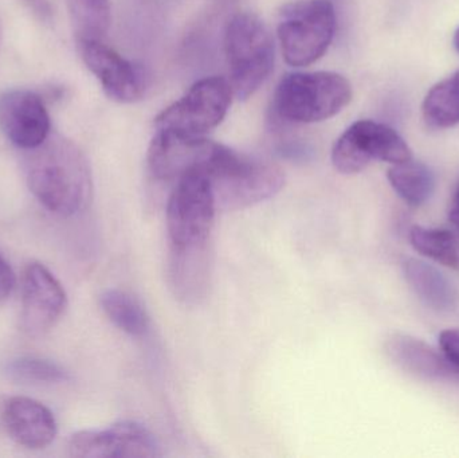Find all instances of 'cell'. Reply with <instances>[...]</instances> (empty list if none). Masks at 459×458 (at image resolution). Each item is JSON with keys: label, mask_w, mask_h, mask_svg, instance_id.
<instances>
[{"label": "cell", "mask_w": 459, "mask_h": 458, "mask_svg": "<svg viewBox=\"0 0 459 458\" xmlns=\"http://www.w3.org/2000/svg\"><path fill=\"white\" fill-rule=\"evenodd\" d=\"M24 152L27 186L48 212L72 217L91 204V164L73 140L51 132L42 144Z\"/></svg>", "instance_id": "obj_1"}, {"label": "cell", "mask_w": 459, "mask_h": 458, "mask_svg": "<svg viewBox=\"0 0 459 458\" xmlns=\"http://www.w3.org/2000/svg\"><path fill=\"white\" fill-rule=\"evenodd\" d=\"M352 99L347 78L332 72L291 73L278 83L275 115L286 123L310 124L328 120Z\"/></svg>", "instance_id": "obj_2"}, {"label": "cell", "mask_w": 459, "mask_h": 458, "mask_svg": "<svg viewBox=\"0 0 459 458\" xmlns=\"http://www.w3.org/2000/svg\"><path fill=\"white\" fill-rule=\"evenodd\" d=\"M230 85L237 99L253 96L269 77L274 65V43L264 22L250 13L230 19L225 34Z\"/></svg>", "instance_id": "obj_3"}, {"label": "cell", "mask_w": 459, "mask_h": 458, "mask_svg": "<svg viewBox=\"0 0 459 458\" xmlns=\"http://www.w3.org/2000/svg\"><path fill=\"white\" fill-rule=\"evenodd\" d=\"M207 179L217 209L234 212L267 201L285 185V174L269 161L258 160L228 148Z\"/></svg>", "instance_id": "obj_4"}, {"label": "cell", "mask_w": 459, "mask_h": 458, "mask_svg": "<svg viewBox=\"0 0 459 458\" xmlns=\"http://www.w3.org/2000/svg\"><path fill=\"white\" fill-rule=\"evenodd\" d=\"M336 31V13L329 0H299L282 8L278 39L290 66L317 62L328 50Z\"/></svg>", "instance_id": "obj_5"}, {"label": "cell", "mask_w": 459, "mask_h": 458, "mask_svg": "<svg viewBox=\"0 0 459 458\" xmlns=\"http://www.w3.org/2000/svg\"><path fill=\"white\" fill-rule=\"evenodd\" d=\"M217 212L212 183L204 175L190 174L177 180L167 204L169 247L209 246Z\"/></svg>", "instance_id": "obj_6"}, {"label": "cell", "mask_w": 459, "mask_h": 458, "mask_svg": "<svg viewBox=\"0 0 459 458\" xmlns=\"http://www.w3.org/2000/svg\"><path fill=\"white\" fill-rule=\"evenodd\" d=\"M232 94L225 78H204L156 117V129L183 136H206L228 115Z\"/></svg>", "instance_id": "obj_7"}, {"label": "cell", "mask_w": 459, "mask_h": 458, "mask_svg": "<svg viewBox=\"0 0 459 458\" xmlns=\"http://www.w3.org/2000/svg\"><path fill=\"white\" fill-rule=\"evenodd\" d=\"M411 159L409 144L395 129L372 120L352 124L332 151L334 169L345 175L358 174L374 160L399 164Z\"/></svg>", "instance_id": "obj_8"}, {"label": "cell", "mask_w": 459, "mask_h": 458, "mask_svg": "<svg viewBox=\"0 0 459 458\" xmlns=\"http://www.w3.org/2000/svg\"><path fill=\"white\" fill-rule=\"evenodd\" d=\"M70 456L81 458H155L160 446L155 436L134 421H123L108 429L83 430L69 441Z\"/></svg>", "instance_id": "obj_9"}, {"label": "cell", "mask_w": 459, "mask_h": 458, "mask_svg": "<svg viewBox=\"0 0 459 458\" xmlns=\"http://www.w3.org/2000/svg\"><path fill=\"white\" fill-rule=\"evenodd\" d=\"M66 292L53 273L39 263H30L22 277V328L30 336L50 331L64 315Z\"/></svg>", "instance_id": "obj_10"}, {"label": "cell", "mask_w": 459, "mask_h": 458, "mask_svg": "<svg viewBox=\"0 0 459 458\" xmlns=\"http://www.w3.org/2000/svg\"><path fill=\"white\" fill-rule=\"evenodd\" d=\"M218 143L206 136H183L158 131L148 150V169L159 180H179L204 174Z\"/></svg>", "instance_id": "obj_11"}, {"label": "cell", "mask_w": 459, "mask_h": 458, "mask_svg": "<svg viewBox=\"0 0 459 458\" xmlns=\"http://www.w3.org/2000/svg\"><path fill=\"white\" fill-rule=\"evenodd\" d=\"M77 45L81 58L109 99L132 104L144 96V73L137 65L124 58L104 40H85Z\"/></svg>", "instance_id": "obj_12"}, {"label": "cell", "mask_w": 459, "mask_h": 458, "mask_svg": "<svg viewBox=\"0 0 459 458\" xmlns=\"http://www.w3.org/2000/svg\"><path fill=\"white\" fill-rule=\"evenodd\" d=\"M0 129L21 150L38 147L51 134L45 102L31 91H5L0 96Z\"/></svg>", "instance_id": "obj_13"}, {"label": "cell", "mask_w": 459, "mask_h": 458, "mask_svg": "<svg viewBox=\"0 0 459 458\" xmlns=\"http://www.w3.org/2000/svg\"><path fill=\"white\" fill-rule=\"evenodd\" d=\"M2 421L8 436L31 451L48 448L56 436L53 413L31 398H7L2 406Z\"/></svg>", "instance_id": "obj_14"}, {"label": "cell", "mask_w": 459, "mask_h": 458, "mask_svg": "<svg viewBox=\"0 0 459 458\" xmlns=\"http://www.w3.org/2000/svg\"><path fill=\"white\" fill-rule=\"evenodd\" d=\"M387 354L391 359L406 371L433 381L453 379L457 371L446 358L437 354L425 341L412 336L396 333L387 341Z\"/></svg>", "instance_id": "obj_15"}, {"label": "cell", "mask_w": 459, "mask_h": 458, "mask_svg": "<svg viewBox=\"0 0 459 458\" xmlns=\"http://www.w3.org/2000/svg\"><path fill=\"white\" fill-rule=\"evenodd\" d=\"M209 246L196 249L169 247V279L175 296L186 303L204 298L209 285Z\"/></svg>", "instance_id": "obj_16"}, {"label": "cell", "mask_w": 459, "mask_h": 458, "mask_svg": "<svg viewBox=\"0 0 459 458\" xmlns=\"http://www.w3.org/2000/svg\"><path fill=\"white\" fill-rule=\"evenodd\" d=\"M404 277L418 298L438 312H449L457 306V290L455 285L425 261L410 258L403 265Z\"/></svg>", "instance_id": "obj_17"}, {"label": "cell", "mask_w": 459, "mask_h": 458, "mask_svg": "<svg viewBox=\"0 0 459 458\" xmlns=\"http://www.w3.org/2000/svg\"><path fill=\"white\" fill-rule=\"evenodd\" d=\"M388 182L395 193L410 206L420 207L436 190V177L426 164L409 160L393 164L388 169Z\"/></svg>", "instance_id": "obj_18"}, {"label": "cell", "mask_w": 459, "mask_h": 458, "mask_svg": "<svg viewBox=\"0 0 459 458\" xmlns=\"http://www.w3.org/2000/svg\"><path fill=\"white\" fill-rule=\"evenodd\" d=\"M100 304L108 319L132 336H142L150 327V319L143 304L129 293L108 289L100 296Z\"/></svg>", "instance_id": "obj_19"}, {"label": "cell", "mask_w": 459, "mask_h": 458, "mask_svg": "<svg viewBox=\"0 0 459 458\" xmlns=\"http://www.w3.org/2000/svg\"><path fill=\"white\" fill-rule=\"evenodd\" d=\"M422 113L433 128H452L459 124V70L430 89Z\"/></svg>", "instance_id": "obj_20"}, {"label": "cell", "mask_w": 459, "mask_h": 458, "mask_svg": "<svg viewBox=\"0 0 459 458\" xmlns=\"http://www.w3.org/2000/svg\"><path fill=\"white\" fill-rule=\"evenodd\" d=\"M77 42L104 40L112 22L110 0H67Z\"/></svg>", "instance_id": "obj_21"}, {"label": "cell", "mask_w": 459, "mask_h": 458, "mask_svg": "<svg viewBox=\"0 0 459 458\" xmlns=\"http://www.w3.org/2000/svg\"><path fill=\"white\" fill-rule=\"evenodd\" d=\"M412 247L420 255L459 271V233L446 229L414 226L410 230Z\"/></svg>", "instance_id": "obj_22"}, {"label": "cell", "mask_w": 459, "mask_h": 458, "mask_svg": "<svg viewBox=\"0 0 459 458\" xmlns=\"http://www.w3.org/2000/svg\"><path fill=\"white\" fill-rule=\"evenodd\" d=\"M5 374L13 381L22 384H62L69 379V374L50 360L39 359V358L22 357L11 360L5 366Z\"/></svg>", "instance_id": "obj_23"}, {"label": "cell", "mask_w": 459, "mask_h": 458, "mask_svg": "<svg viewBox=\"0 0 459 458\" xmlns=\"http://www.w3.org/2000/svg\"><path fill=\"white\" fill-rule=\"evenodd\" d=\"M439 346L447 362L459 373V330H446L441 333Z\"/></svg>", "instance_id": "obj_24"}, {"label": "cell", "mask_w": 459, "mask_h": 458, "mask_svg": "<svg viewBox=\"0 0 459 458\" xmlns=\"http://www.w3.org/2000/svg\"><path fill=\"white\" fill-rule=\"evenodd\" d=\"M15 287V276L4 258L0 255V303L4 301Z\"/></svg>", "instance_id": "obj_25"}, {"label": "cell", "mask_w": 459, "mask_h": 458, "mask_svg": "<svg viewBox=\"0 0 459 458\" xmlns=\"http://www.w3.org/2000/svg\"><path fill=\"white\" fill-rule=\"evenodd\" d=\"M449 218H450V220H452L453 225H455V228L459 229V206H458V204H455V206L453 207L452 212H450Z\"/></svg>", "instance_id": "obj_26"}, {"label": "cell", "mask_w": 459, "mask_h": 458, "mask_svg": "<svg viewBox=\"0 0 459 458\" xmlns=\"http://www.w3.org/2000/svg\"><path fill=\"white\" fill-rule=\"evenodd\" d=\"M455 48H457V51L459 53V29L457 30V31H455Z\"/></svg>", "instance_id": "obj_27"}, {"label": "cell", "mask_w": 459, "mask_h": 458, "mask_svg": "<svg viewBox=\"0 0 459 458\" xmlns=\"http://www.w3.org/2000/svg\"><path fill=\"white\" fill-rule=\"evenodd\" d=\"M455 204H458L459 206V186L457 188V193H455Z\"/></svg>", "instance_id": "obj_28"}]
</instances>
